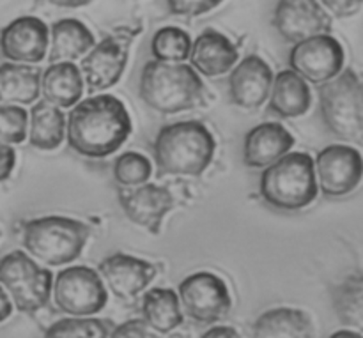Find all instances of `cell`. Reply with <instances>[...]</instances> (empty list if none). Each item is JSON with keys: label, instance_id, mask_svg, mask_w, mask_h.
<instances>
[{"label": "cell", "instance_id": "obj_1", "mask_svg": "<svg viewBox=\"0 0 363 338\" xmlns=\"http://www.w3.org/2000/svg\"><path fill=\"white\" fill-rule=\"evenodd\" d=\"M67 145L77 154L101 159L113 154L131 135V117L121 99L91 96L73 105L67 116Z\"/></svg>", "mask_w": 363, "mask_h": 338}, {"label": "cell", "instance_id": "obj_2", "mask_svg": "<svg viewBox=\"0 0 363 338\" xmlns=\"http://www.w3.org/2000/svg\"><path fill=\"white\" fill-rule=\"evenodd\" d=\"M215 149V137L199 120L167 124L152 144L158 176H201L211 165Z\"/></svg>", "mask_w": 363, "mask_h": 338}, {"label": "cell", "instance_id": "obj_3", "mask_svg": "<svg viewBox=\"0 0 363 338\" xmlns=\"http://www.w3.org/2000/svg\"><path fill=\"white\" fill-rule=\"evenodd\" d=\"M138 94L149 108L163 116L194 110L206 101L204 81L183 62L149 60L142 69Z\"/></svg>", "mask_w": 363, "mask_h": 338}, {"label": "cell", "instance_id": "obj_4", "mask_svg": "<svg viewBox=\"0 0 363 338\" xmlns=\"http://www.w3.org/2000/svg\"><path fill=\"white\" fill-rule=\"evenodd\" d=\"M259 193L266 204L280 211H298L318 198L314 159L307 152H287L264 169Z\"/></svg>", "mask_w": 363, "mask_h": 338}, {"label": "cell", "instance_id": "obj_5", "mask_svg": "<svg viewBox=\"0 0 363 338\" xmlns=\"http://www.w3.org/2000/svg\"><path fill=\"white\" fill-rule=\"evenodd\" d=\"M91 236L87 223L66 216H43L21 225V244L46 266H64L80 257Z\"/></svg>", "mask_w": 363, "mask_h": 338}, {"label": "cell", "instance_id": "obj_6", "mask_svg": "<svg viewBox=\"0 0 363 338\" xmlns=\"http://www.w3.org/2000/svg\"><path fill=\"white\" fill-rule=\"evenodd\" d=\"M318 94L319 112L330 133L346 142H362V80L357 71L347 67L332 80L319 84Z\"/></svg>", "mask_w": 363, "mask_h": 338}, {"label": "cell", "instance_id": "obj_7", "mask_svg": "<svg viewBox=\"0 0 363 338\" xmlns=\"http://www.w3.org/2000/svg\"><path fill=\"white\" fill-rule=\"evenodd\" d=\"M142 21L135 25L116 27L108 35L96 43L82 59V71L89 92H99L113 87L126 69L130 48L135 38L142 34Z\"/></svg>", "mask_w": 363, "mask_h": 338}, {"label": "cell", "instance_id": "obj_8", "mask_svg": "<svg viewBox=\"0 0 363 338\" xmlns=\"http://www.w3.org/2000/svg\"><path fill=\"white\" fill-rule=\"evenodd\" d=\"M52 271L35 264L21 250L0 259V283L13 298L18 312L35 314L45 308L52 294Z\"/></svg>", "mask_w": 363, "mask_h": 338}, {"label": "cell", "instance_id": "obj_9", "mask_svg": "<svg viewBox=\"0 0 363 338\" xmlns=\"http://www.w3.org/2000/svg\"><path fill=\"white\" fill-rule=\"evenodd\" d=\"M57 308L73 317H89L106 307L108 294L101 276L89 266L62 269L53 283Z\"/></svg>", "mask_w": 363, "mask_h": 338}, {"label": "cell", "instance_id": "obj_10", "mask_svg": "<svg viewBox=\"0 0 363 338\" xmlns=\"http://www.w3.org/2000/svg\"><path fill=\"white\" fill-rule=\"evenodd\" d=\"M179 301L184 314L201 325H215L229 315L233 300L220 276L199 271L179 283Z\"/></svg>", "mask_w": 363, "mask_h": 338}, {"label": "cell", "instance_id": "obj_11", "mask_svg": "<svg viewBox=\"0 0 363 338\" xmlns=\"http://www.w3.org/2000/svg\"><path fill=\"white\" fill-rule=\"evenodd\" d=\"M344 48L332 34H319L294 43L289 69L312 84H325L342 71Z\"/></svg>", "mask_w": 363, "mask_h": 338}, {"label": "cell", "instance_id": "obj_12", "mask_svg": "<svg viewBox=\"0 0 363 338\" xmlns=\"http://www.w3.org/2000/svg\"><path fill=\"white\" fill-rule=\"evenodd\" d=\"M362 172V154L351 145H328L314 162L315 183L325 197H344L357 190Z\"/></svg>", "mask_w": 363, "mask_h": 338}, {"label": "cell", "instance_id": "obj_13", "mask_svg": "<svg viewBox=\"0 0 363 338\" xmlns=\"http://www.w3.org/2000/svg\"><path fill=\"white\" fill-rule=\"evenodd\" d=\"M272 25L287 43L332 32V18L318 0H279Z\"/></svg>", "mask_w": 363, "mask_h": 338}, {"label": "cell", "instance_id": "obj_14", "mask_svg": "<svg viewBox=\"0 0 363 338\" xmlns=\"http://www.w3.org/2000/svg\"><path fill=\"white\" fill-rule=\"evenodd\" d=\"M117 201L128 220L144 227L149 234H160L163 218L176 205L172 191L160 184H138L133 190H117Z\"/></svg>", "mask_w": 363, "mask_h": 338}, {"label": "cell", "instance_id": "obj_15", "mask_svg": "<svg viewBox=\"0 0 363 338\" xmlns=\"http://www.w3.org/2000/svg\"><path fill=\"white\" fill-rule=\"evenodd\" d=\"M48 45V25L35 16H20L0 30V52L11 62H41Z\"/></svg>", "mask_w": 363, "mask_h": 338}, {"label": "cell", "instance_id": "obj_16", "mask_svg": "<svg viewBox=\"0 0 363 338\" xmlns=\"http://www.w3.org/2000/svg\"><path fill=\"white\" fill-rule=\"evenodd\" d=\"M98 273L117 298L131 300L155 280L158 266L133 255L112 254L99 262Z\"/></svg>", "mask_w": 363, "mask_h": 338}, {"label": "cell", "instance_id": "obj_17", "mask_svg": "<svg viewBox=\"0 0 363 338\" xmlns=\"http://www.w3.org/2000/svg\"><path fill=\"white\" fill-rule=\"evenodd\" d=\"M273 84L269 64L259 55H248L230 69L229 96L234 105L255 110L264 105Z\"/></svg>", "mask_w": 363, "mask_h": 338}, {"label": "cell", "instance_id": "obj_18", "mask_svg": "<svg viewBox=\"0 0 363 338\" xmlns=\"http://www.w3.org/2000/svg\"><path fill=\"white\" fill-rule=\"evenodd\" d=\"M191 67L204 77L213 78L225 74L236 66L240 59V50L227 35L215 28H206L202 34L191 41L190 50Z\"/></svg>", "mask_w": 363, "mask_h": 338}, {"label": "cell", "instance_id": "obj_19", "mask_svg": "<svg viewBox=\"0 0 363 338\" xmlns=\"http://www.w3.org/2000/svg\"><path fill=\"white\" fill-rule=\"evenodd\" d=\"M294 137L279 123H262L245 137L243 162L250 169H266L293 149Z\"/></svg>", "mask_w": 363, "mask_h": 338}, {"label": "cell", "instance_id": "obj_20", "mask_svg": "<svg viewBox=\"0 0 363 338\" xmlns=\"http://www.w3.org/2000/svg\"><path fill=\"white\" fill-rule=\"evenodd\" d=\"M268 98V110L282 119L305 116L312 105V92L307 81L293 69H284L273 77Z\"/></svg>", "mask_w": 363, "mask_h": 338}, {"label": "cell", "instance_id": "obj_21", "mask_svg": "<svg viewBox=\"0 0 363 338\" xmlns=\"http://www.w3.org/2000/svg\"><path fill=\"white\" fill-rule=\"evenodd\" d=\"M52 46H50L48 59L53 62H73L84 57L94 46V34L89 30L84 21L77 18H64L55 21L50 28Z\"/></svg>", "mask_w": 363, "mask_h": 338}, {"label": "cell", "instance_id": "obj_22", "mask_svg": "<svg viewBox=\"0 0 363 338\" xmlns=\"http://www.w3.org/2000/svg\"><path fill=\"white\" fill-rule=\"evenodd\" d=\"M252 338H314V322L300 308H272L254 322Z\"/></svg>", "mask_w": 363, "mask_h": 338}, {"label": "cell", "instance_id": "obj_23", "mask_svg": "<svg viewBox=\"0 0 363 338\" xmlns=\"http://www.w3.org/2000/svg\"><path fill=\"white\" fill-rule=\"evenodd\" d=\"M43 96L59 108L77 105L84 92L82 73L73 62H53L45 69L41 78Z\"/></svg>", "mask_w": 363, "mask_h": 338}, {"label": "cell", "instance_id": "obj_24", "mask_svg": "<svg viewBox=\"0 0 363 338\" xmlns=\"http://www.w3.org/2000/svg\"><path fill=\"white\" fill-rule=\"evenodd\" d=\"M41 92V71L30 64L6 62L0 66V105H30Z\"/></svg>", "mask_w": 363, "mask_h": 338}, {"label": "cell", "instance_id": "obj_25", "mask_svg": "<svg viewBox=\"0 0 363 338\" xmlns=\"http://www.w3.org/2000/svg\"><path fill=\"white\" fill-rule=\"evenodd\" d=\"M66 135V116L59 106L46 99L39 101L30 110L28 142L32 147L41 151H53L64 142Z\"/></svg>", "mask_w": 363, "mask_h": 338}, {"label": "cell", "instance_id": "obj_26", "mask_svg": "<svg viewBox=\"0 0 363 338\" xmlns=\"http://www.w3.org/2000/svg\"><path fill=\"white\" fill-rule=\"evenodd\" d=\"M142 315L145 326L158 333H170L183 322V312L179 308V298L172 289L147 291L142 298Z\"/></svg>", "mask_w": 363, "mask_h": 338}, {"label": "cell", "instance_id": "obj_27", "mask_svg": "<svg viewBox=\"0 0 363 338\" xmlns=\"http://www.w3.org/2000/svg\"><path fill=\"white\" fill-rule=\"evenodd\" d=\"M332 303L339 321L350 329L360 332L363 326V278L360 271L333 287Z\"/></svg>", "mask_w": 363, "mask_h": 338}, {"label": "cell", "instance_id": "obj_28", "mask_svg": "<svg viewBox=\"0 0 363 338\" xmlns=\"http://www.w3.org/2000/svg\"><path fill=\"white\" fill-rule=\"evenodd\" d=\"M191 38L179 27H163L151 39V53L162 62H184L190 55Z\"/></svg>", "mask_w": 363, "mask_h": 338}, {"label": "cell", "instance_id": "obj_29", "mask_svg": "<svg viewBox=\"0 0 363 338\" xmlns=\"http://www.w3.org/2000/svg\"><path fill=\"white\" fill-rule=\"evenodd\" d=\"M108 329L101 319L69 317L53 322L45 332V338H108Z\"/></svg>", "mask_w": 363, "mask_h": 338}, {"label": "cell", "instance_id": "obj_30", "mask_svg": "<svg viewBox=\"0 0 363 338\" xmlns=\"http://www.w3.org/2000/svg\"><path fill=\"white\" fill-rule=\"evenodd\" d=\"M152 167L140 152H123L113 163V177L123 186H138L151 179Z\"/></svg>", "mask_w": 363, "mask_h": 338}, {"label": "cell", "instance_id": "obj_31", "mask_svg": "<svg viewBox=\"0 0 363 338\" xmlns=\"http://www.w3.org/2000/svg\"><path fill=\"white\" fill-rule=\"evenodd\" d=\"M28 113L21 106L0 105V140L6 144H21L27 137Z\"/></svg>", "mask_w": 363, "mask_h": 338}, {"label": "cell", "instance_id": "obj_32", "mask_svg": "<svg viewBox=\"0 0 363 338\" xmlns=\"http://www.w3.org/2000/svg\"><path fill=\"white\" fill-rule=\"evenodd\" d=\"M222 2L223 0H167V7L176 16H201Z\"/></svg>", "mask_w": 363, "mask_h": 338}, {"label": "cell", "instance_id": "obj_33", "mask_svg": "<svg viewBox=\"0 0 363 338\" xmlns=\"http://www.w3.org/2000/svg\"><path fill=\"white\" fill-rule=\"evenodd\" d=\"M335 18H351L362 11L363 0H318Z\"/></svg>", "mask_w": 363, "mask_h": 338}, {"label": "cell", "instance_id": "obj_34", "mask_svg": "<svg viewBox=\"0 0 363 338\" xmlns=\"http://www.w3.org/2000/svg\"><path fill=\"white\" fill-rule=\"evenodd\" d=\"M110 338H155L149 335L147 326L140 319H133V321H126L121 326H117L112 332Z\"/></svg>", "mask_w": 363, "mask_h": 338}, {"label": "cell", "instance_id": "obj_35", "mask_svg": "<svg viewBox=\"0 0 363 338\" xmlns=\"http://www.w3.org/2000/svg\"><path fill=\"white\" fill-rule=\"evenodd\" d=\"M14 165H16V152L9 144L0 140V183L9 179Z\"/></svg>", "mask_w": 363, "mask_h": 338}, {"label": "cell", "instance_id": "obj_36", "mask_svg": "<svg viewBox=\"0 0 363 338\" xmlns=\"http://www.w3.org/2000/svg\"><path fill=\"white\" fill-rule=\"evenodd\" d=\"M201 338H243L240 333L230 326H215V328L208 329Z\"/></svg>", "mask_w": 363, "mask_h": 338}, {"label": "cell", "instance_id": "obj_37", "mask_svg": "<svg viewBox=\"0 0 363 338\" xmlns=\"http://www.w3.org/2000/svg\"><path fill=\"white\" fill-rule=\"evenodd\" d=\"M92 0H35L38 6H57V7H84L89 6Z\"/></svg>", "mask_w": 363, "mask_h": 338}, {"label": "cell", "instance_id": "obj_38", "mask_svg": "<svg viewBox=\"0 0 363 338\" xmlns=\"http://www.w3.org/2000/svg\"><path fill=\"white\" fill-rule=\"evenodd\" d=\"M11 314H13V303H11L9 296L4 291V287L0 286V322L7 321L11 317Z\"/></svg>", "mask_w": 363, "mask_h": 338}, {"label": "cell", "instance_id": "obj_39", "mask_svg": "<svg viewBox=\"0 0 363 338\" xmlns=\"http://www.w3.org/2000/svg\"><path fill=\"white\" fill-rule=\"evenodd\" d=\"M328 338H362V335L360 332H353V329H340V332H335Z\"/></svg>", "mask_w": 363, "mask_h": 338}]
</instances>
